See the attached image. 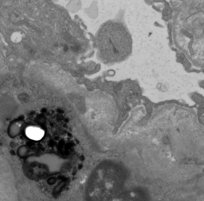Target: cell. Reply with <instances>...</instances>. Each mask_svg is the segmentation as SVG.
Masks as SVG:
<instances>
[{
	"instance_id": "obj_1",
	"label": "cell",
	"mask_w": 204,
	"mask_h": 201,
	"mask_svg": "<svg viewBox=\"0 0 204 201\" xmlns=\"http://www.w3.org/2000/svg\"><path fill=\"white\" fill-rule=\"evenodd\" d=\"M27 136L31 140H39L42 139L44 135V130L40 128L35 127H29L26 130Z\"/></svg>"
}]
</instances>
